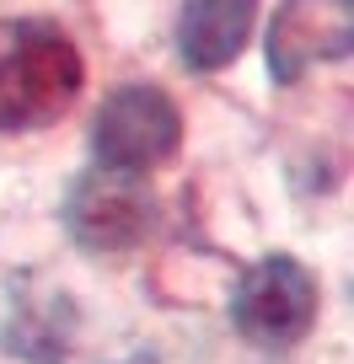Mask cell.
<instances>
[{
    "label": "cell",
    "mask_w": 354,
    "mask_h": 364,
    "mask_svg": "<svg viewBox=\"0 0 354 364\" xmlns=\"http://www.w3.org/2000/svg\"><path fill=\"white\" fill-rule=\"evenodd\" d=\"M86 86L76 38L48 16L0 22V134H33L70 113Z\"/></svg>",
    "instance_id": "obj_1"
},
{
    "label": "cell",
    "mask_w": 354,
    "mask_h": 364,
    "mask_svg": "<svg viewBox=\"0 0 354 364\" xmlns=\"http://www.w3.org/2000/svg\"><path fill=\"white\" fill-rule=\"evenodd\" d=\"M252 22H258V0H183V11H177V59L199 75L226 70L247 48Z\"/></svg>",
    "instance_id": "obj_7"
},
{
    "label": "cell",
    "mask_w": 354,
    "mask_h": 364,
    "mask_svg": "<svg viewBox=\"0 0 354 364\" xmlns=\"http://www.w3.org/2000/svg\"><path fill=\"white\" fill-rule=\"evenodd\" d=\"M183 145V113L161 86H118L92 118V156L108 171L145 177Z\"/></svg>",
    "instance_id": "obj_3"
},
{
    "label": "cell",
    "mask_w": 354,
    "mask_h": 364,
    "mask_svg": "<svg viewBox=\"0 0 354 364\" xmlns=\"http://www.w3.org/2000/svg\"><path fill=\"white\" fill-rule=\"evenodd\" d=\"M124 364H156V359H150V353H135V359H124Z\"/></svg>",
    "instance_id": "obj_8"
},
{
    "label": "cell",
    "mask_w": 354,
    "mask_h": 364,
    "mask_svg": "<svg viewBox=\"0 0 354 364\" xmlns=\"http://www.w3.org/2000/svg\"><path fill=\"white\" fill-rule=\"evenodd\" d=\"M231 321L252 348H296L317 321V279L290 252H269L241 268Z\"/></svg>",
    "instance_id": "obj_2"
},
{
    "label": "cell",
    "mask_w": 354,
    "mask_h": 364,
    "mask_svg": "<svg viewBox=\"0 0 354 364\" xmlns=\"http://www.w3.org/2000/svg\"><path fill=\"white\" fill-rule=\"evenodd\" d=\"M354 48V0H279L269 22V75L296 86L306 70L338 65Z\"/></svg>",
    "instance_id": "obj_5"
},
{
    "label": "cell",
    "mask_w": 354,
    "mask_h": 364,
    "mask_svg": "<svg viewBox=\"0 0 354 364\" xmlns=\"http://www.w3.org/2000/svg\"><path fill=\"white\" fill-rule=\"evenodd\" d=\"M76 343V300L43 279H11L0 300V348L27 364H65Z\"/></svg>",
    "instance_id": "obj_6"
},
{
    "label": "cell",
    "mask_w": 354,
    "mask_h": 364,
    "mask_svg": "<svg viewBox=\"0 0 354 364\" xmlns=\"http://www.w3.org/2000/svg\"><path fill=\"white\" fill-rule=\"evenodd\" d=\"M156 225V198H150L145 177L129 171H108L92 166L70 182L65 193V230L80 252L92 257H124Z\"/></svg>",
    "instance_id": "obj_4"
}]
</instances>
